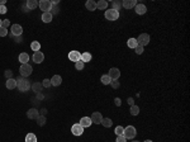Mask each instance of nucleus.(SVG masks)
Here are the masks:
<instances>
[{"instance_id": "nucleus-36", "label": "nucleus", "mask_w": 190, "mask_h": 142, "mask_svg": "<svg viewBox=\"0 0 190 142\" xmlns=\"http://www.w3.org/2000/svg\"><path fill=\"white\" fill-rule=\"evenodd\" d=\"M134 51H136V53H137V55H142V53H143V47L138 44V46L134 48Z\"/></svg>"}, {"instance_id": "nucleus-24", "label": "nucleus", "mask_w": 190, "mask_h": 142, "mask_svg": "<svg viewBox=\"0 0 190 142\" xmlns=\"http://www.w3.org/2000/svg\"><path fill=\"white\" fill-rule=\"evenodd\" d=\"M80 61H83L84 64H85V62L91 61V53H89V52H84V53H81V60H80Z\"/></svg>"}, {"instance_id": "nucleus-35", "label": "nucleus", "mask_w": 190, "mask_h": 142, "mask_svg": "<svg viewBox=\"0 0 190 142\" xmlns=\"http://www.w3.org/2000/svg\"><path fill=\"white\" fill-rule=\"evenodd\" d=\"M84 66H85V64H84L83 61H77V62L75 64V69H76V70H79V71L83 70V69H84Z\"/></svg>"}, {"instance_id": "nucleus-16", "label": "nucleus", "mask_w": 190, "mask_h": 142, "mask_svg": "<svg viewBox=\"0 0 190 142\" xmlns=\"http://www.w3.org/2000/svg\"><path fill=\"white\" fill-rule=\"evenodd\" d=\"M62 83V78L60 75H53L52 79H51V85L52 86H60Z\"/></svg>"}, {"instance_id": "nucleus-41", "label": "nucleus", "mask_w": 190, "mask_h": 142, "mask_svg": "<svg viewBox=\"0 0 190 142\" xmlns=\"http://www.w3.org/2000/svg\"><path fill=\"white\" fill-rule=\"evenodd\" d=\"M115 142H127V138L124 136H117V141Z\"/></svg>"}, {"instance_id": "nucleus-38", "label": "nucleus", "mask_w": 190, "mask_h": 142, "mask_svg": "<svg viewBox=\"0 0 190 142\" xmlns=\"http://www.w3.org/2000/svg\"><path fill=\"white\" fill-rule=\"evenodd\" d=\"M5 78H7V80H8V79H13L12 70H7V71H5Z\"/></svg>"}, {"instance_id": "nucleus-40", "label": "nucleus", "mask_w": 190, "mask_h": 142, "mask_svg": "<svg viewBox=\"0 0 190 142\" xmlns=\"http://www.w3.org/2000/svg\"><path fill=\"white\" fill-rule=\"evenodd\" d=\"M9 25H10V21H8V19H4V21H3V24H1L3 28H7V29H8Z\"/></svg>"}, {"instance_id": "nucleus-39", "label": "nucleus", "mask_w": 190, "mask_h": 142, "mask_svg": "<svg viewBox=\"0 0 190 142\" xmlns=\"http://www.w3.org/2000/svg\"><path fill=\"white\" fill-rule=\"evenodd\" d=\"M8 35V29H7V28H0V37H5V36H7Z\"/></svg>"}, {"instance_id": "nucleus-3", "label": "nucleus", "mask_w": 190, "mask_h": 142, "mask_svg": "<svg viewBox=\"0 0 190 142\" xmlns=\"http://www.w3.org/2000/svg\"><path fill=\"white\" fill-rule=\"evenodd\" d=\"M38 7L41 10H43V13H48L51 9H52V3L50 1V0H41V1L38 3Z\"/></svg>"}, {"instance_id": "nucleus-22", "label": "nucleus", "mask_w": 190, "mask_h": 142, "mask_svg": "<svg viewBox=\"0 0 190 142\" xmlns=\"http://www.w3.org/2000/svg\"><path fill=\"white\" fill-rule=\"evenodd\" d=\"M30 88H32V90L36 93V94H39V93L42 92V88H43V86H42L41 83H34Z\"/></svg>"}, {"instance_id": "nucleus-37", "label": "nucleus", "mask_w": 190, "mask_h": 142, "mask_svg": "<svg viewBox=\"0 0 190 142\" xmlns=\"http://www.w3.org/2000/svg\"><path fill=\"white\" fill-rule=\"evenodd\" d=\"M42 86H43V88H50L51 86V80H50V79H44L43 83H42Z\"/></svg>"}, {"instance_id": "nucleus-10", "label": "nucleus", "mask_w": 190, "mask_h": 142, "mask_svg": "<svg viewBox=\"0 0 190 142\" xmlns=\"http://www.w3.org/2000/svg\"><path fill=\"white\" fill-rule=\"evenodd\" d=\"M69 58H70V61H73L76 64L77 61L81 60V53L79 52V51H71V52L69 53Z\"/></svg>"}, {"instance_id": "nucleus-15", "label": "nucleus", "mask_w": 190, "mask_h": 142, "mask_svg": "<svg viewBox=\"0 0 190 142\" xmlns=\"http://www.w3.org/2000/svg\"><path fill=\"white\" fill-rule=\"evenodd\" d=\"M134 9H136V13H137L138 15H143V14H146V12H147L146 5H143V4H137L134 7Z\"/></svg>"}, {"instance_id": "nucleus-25", "label": "nucleus", "mask_w": 190, "mask_h": 142, "mask_svg": "<svg viewBox=\"0 0 190 142\" xmlns=\"http://www.w3.org/2000/svg\"><path fill=\"white\" fill-rule=\"evenodd\" d=\"M27 7H28V9H30V10L36 9V8L38 7V1H37V0H28Z\"/></svg>"}, {"instance_id": "nucleus-45", "label": "nucleus", "mask_w": 190, "mask_h": 142, "mask_svg": "<svg viewBox=\"0 0 190 142\" xmlns=\"http://www.w3.org/2000/svg\"><path fill=\"white\" fill-rule=\"evenodd\" d=\"M128 104L129 106H134V100L132 98H128Z\"/></svg>"}, {"instance_id": "nucleus-31", "label": "nucleus", "mask_w": 190, "mask_h": 142, "mask_svg": "<svg viewBox=\"0 0 190 142\" xmlns=\"http://www.w3.org/2000/svg\"><path fill=\"white\" fill-rule=\"evenodd\" d=\"M129 112H131L132 115H137L138 113H140V107H137V106H131V109H129Z\"/></svg>"}, {"instance_id": "nucleus-26", "label": "nucleus", "mask_w": 190, "mask_h": 142, "mask_svg": "<svg viewBox=\"0 0 190 142\" xmlns=\"http://www.w3.org/2000/svg\"><path fill=\"white\" fill-rule=\"evenodd\" d=\"M127 44H128V47H129V48H133V50H134V48L138 46L137 39H136V38H129L128 41H127Z\"/></svg>"}, {"instance_id": "nucleus-9", "label": "nucleus", "mask_w": 190, "mask_h": 142, "mask_svg": "<svg viewBox=\"0 0 190 142\" xmlns=\"http://www.w3.org/2000/svg\"><path fill=\"white\" fill-rule=\"evenodd\" d=\"M71 132L73 136H81L84 133V127H81L79 123H76L71 127Z\"/></svg>"}, {"instance_id": "nucleus-42", "label": "nucleus", "mask_w": 190, "mask_h": 142, "mask_svg": "<svg viewBox=\"0 0 190 142\" xmlns=\"http://www.w3.org/2000/svg\"><path fill=\"white\" fill-rule=\"evenodd\" d=\"M7 7H5V5H0V14H5L7 13Z\"/></svg>"}, {"instance_id": "nucleus-19", "label": "nucleus", "mask_w": 190, "mask_h": 142, "mask_svg": "<svg viewBox=\"0 0 190 142\" xmlns=\"http://www.w3.org/2000/svg\"><path fill=\"white\" fill-rule=\"evenodd\" d=\"M18 60H19V62H21L22 65L28 64V61H29V55H28V53H25V52H23V53H21V55H19Z\"/></svg>"}, {"instance_id": "nucleus-27", "label": "nucleus", "mask_w": 190, "mask_h": 142, "mask_svg": "<svg viewBox=\"0 0 190 142\" xmlns=\"http://www.w3.org/2000/svg\"><path fill=\"white\" fill-rule=\"evenodd\" d=\"M30 48H32L34 52H38V51L41 50V43H39L38 41H33L32 43H30Z\"/></svg>"}, {"instance_id": "nucleus-18", "label": "nucleus", "mask_w": 190, "mask_h": 142, "mask_svg": "<svg viewBox=\"0 0 190 142\" xmlns=\"http://www.w3.org/2000/svg\"><path fill=\"white\" fill-rule=\"evenodd\" d=\"M85 7H86L87 10H90V12H94V10H96V3L94 1V0H87L86 4H85Z\"/></svg>"}, {"instance_id": "nucleus-11", "label": "nucleus", "mask_w": 190, "mask_h": 142, "mask_svg": "<svg viewBox=\"0 0 190 142\" xmlns=\"http://www.w3.org/2000/svg\"><path fill=\"white\" fill-rule=\"evenodd\" d=\"M90 119H91L93 123L100 124L101 123V119H103V115H101V113H99V112H94L91 114V117H90Z\"/></svg>"}, {"instance_id": "nucleus-47", "label": "nucleus", "mask_w": 190, "mask_h": 142, "mask_svg": "<svg viewBox=\"0 0 190 142\" xmlns=\"http://www.w3.org/2000/svg\"><path fill=\"white\" fill-rule=\"evenodd\" d=\"M1 24H3V21H1V19H0V28H1Z\"/></svg>"}, {"instance_id": "nucleus-12", "label": "nucleus", "mask_w": 190, "mask_h": 142, "mask_svg": "<svg viewBox=\"0 0 190 142\" xmlns=\"http://www.w3.org/2000/svg\"><path fill=\"white\" fill-rule=\"evenodd\" d=\"M27 117L29 119H37L39 117V112L36 109V108H30V109L27 112Z\"/></svg>"}, {"instance_id": "nucleus-48", "label": "nucleus", "mask_w": 190, "mask_h": 142, "mask_svg": "<svg viewBox=\"0 0 190 142\" xmlns=\"http://www.w3.org/2000/svg\"><path fill=\"white\" fill-rule=\"evenodd\" d=\"M144 142H152L151 140H146V141H144Z\"/></svg>"}, {"instance_id": "nucleus-43", "label": "nucleus", "mask_w": 190, "mask_h": 142, "mask_svg": "<svg viewBox=\"0 0 190 142\" xmlns=\"http://www.w3.org/2000/svg\"><path fill=\"white\" fill-rule=\"evenodd\" d=\"M110 84H112V86L114 88V89H118V88H119V83H118L117 80H113V81H112V83H110Z\"/></svg>"}, {"instance_id": "nucleus-1", "label": "nucleus", "mask_w": 190, "mask_h": 142, "mask_svg": "<svg viewBox=\"0 0 190 142\" xmlns=\"http://www.w3.org/2000/svg\"><path fill=\"white\" fill-rule=\"evenodd\" d=\"M17 88L19 89V92H28L30 89V83L27 80V78H18L17 79Z\"/></svg>"}, {"instance_id": "nucleus-2", "label": "nucleus", "mask_w": 190, "mask_h": 142, "mask_svg": "<svg viewBox=\"0 0 190 142\" xmlns=\"http://www.w3.org/2000/svg\"><path fill=\"white\" fill-rule=\"evenodd\" d=\"M123 136L127 138V140H133V138L137 136V131L133 126H128L124 128V132H123Z\"/></svg>"}, {"instance_id": "nucleus-28", "label": "nucleus", "mask_w": 190, "mask_h": 142, "mask_svg": "<svg viewBox=\"0 0 190 142\" xmlns=\"http://www.w3.org/2000/svg\"><path fill=\"white\" fill-rule=\"evenodd\" d=\"M101 124H103L105 128H109V127H112L113 122H112V119H110V118H103V119H101Z\"/></svg>"}, {"instance_id": "nucleus-32", "label": "nucleus", "mask_w": 190, "mask_h": 142, "mask_svg": "<svg viewBox=\"0 0 190 142\" xmlns=\"http://www.w3.org/2000/svg\"><path fill=\"white\" fill-rule=\"evenodd\" d=\"M37 124H38V126H44V124H46V117H44V115H39V117L37 118Z\"/></svg>"}, {"instance_id": "nucleus-46", "label": "nucleus", "mask_w": 190, "mask_h": 142, "mask_svg": "<svg viewBox=\"0 0 190 142\" xmlns=\"http://www.w3.org/2000/svg\"><path fill=\"white\" fill-rule=\"evenodd\" d=\"M7 3V0H0V5H4Z\"/></svg>"}, {"instance_id": "nucleus-20", "label": "nucleus", "mask_w": 190, "mask_h": 142, "mask_svg": "<svg viewBox=\"0 0 190 142\" xmlns=\"http://www.w3.org/2000/svg\"><path fill=\"white\" fill-rule=\"evenodd\" d=\"M7 88L9 90H13V89H15L17 88V80H14V79H8L7 80Z\"/></svg>"}, {"instance_id": "nucleus-6", "label": "nucleus", "mask_w": 190, "mask_h": 142, "mask_svg": "<svg viewBox=\"0 0 190 142\" xmlns=\"http://www.w3.org/2000/svg\"><path fill=\"white\" fill-rule=\"evenodd\" d=\"M137 43L140 44V46H147V44L150 43V36L147 35V33H142V35H140V37L137 38Z\"/></svg>"}, {"instance_id": "nucleus-17", "label": "nucleus", "mask_w": 190, "mask_h": 142, "mask_svg": "<svg viewBox=\"0 0 190 142\" xmlns=\"http://www.w3.org/2000/svg\"><path fill=\"white\" fill-rule=\"evenodd\" d=\"M80 124L81 127H84V128H86V127H90L91 126V119H90V117H83L80 119Z\"/></svg>"}, {"instance_id": "nucleus-49", "label": "nucleus", "mask_w": 190, "mask_h": 142, "mask_svg": "<svg viewBox=\"0 0 190 142\" xmlns=\"http://www.w3.org/2000/svg\"><path fill=\"white\" fill-rule=\"evenodd\" d=\"M132 142H140V141H132Z\"/></svg>"}, {"instance_id": "nucleus-33", "label": "nucleus", "mask_w": 190, "mask_h": 142, "mask_svg": "<svg viewBox=\"0 0 190 142\" xmlns=\"http://www.w3.org/2000/svg\"><path fill=\"white\" fill-rule=\"evenodd\" d=\"M114 132H115V135H117V136H123L124 128L122 126H117V127H115V129H114Z\"/></svg>"}, {"instance_id": "nucleus-13", "label": "nucleus", "mask_w": 190, "mask_h": 142, "mask_svg": "<svg viewBox=\"0 0 190 142\" xmlns=\"http://www.w3.org/2000/svg\"><path fill=\"white\" fill-rule=\"evenodd\" d=\"M122 5H123L124 9H132V8H134L137 5V1L136 0H124L122 3Z\"/></svg>"}, {"instance_id": "nucleus-8", "label": "nucleus", "mask_w": 190, "mask_h": 142, "mask_svg": "<svg viewBox=\"0 0 190 142\" xmlns=\"http://www.w3.org/2000/svg\"><path fill=\"white\" fill-rule=\"evenodd\" d=\"M108 76L112 79V81H113V80H118L119 76H120V71H119L117 67H112V69L109 70V74H108Z\"/></svg>"}, {"instance_id": "nucleus-29", "label": "nucleus", "mask_w": 190, "mask_h": 142, "mask_svg": "<svg viewBox=\"0 0 190 142\" xmlns=\"http://www.w3.org/2000/svg\"><path fill=\"white\" fill-rule=\"evenodd\" d=\"M25 142H37V137L34 133H28L25 136Z\"/></svg>"}, {"instance_id": "nucleus-14", "label": "nucleus", "mask_w": 190, "mask_h": 142, "mask_svg": "<svg viewBox=\"0 0 190 142\" xmlns=\"http://www.w3.org/2000/svg\"><path fill=\"white\" fill-rule=\"evenodd\" d=\"M32 58L36 64H41V62H43V60H44V55L41 52V51H38V52H34V55H33Z\"/></svg>"}, {"instance_id": "nucleus-5", "label": "nucleus", "mask_w": 190, "mask_h": 142, "mask_svg": "<svg viewBox=\"0 0 190 142\" xmlns=\"http://www.w3.org/2000/svg\"><path fill=\"white\" fill-rule=\"evenodd\" d=\"M105 18L108 19V21H112V22L117 21V19L119 18V12H117V10H114V9L107 10V12H105Z\"/></svg>"}, {"instance_id": "nucleus-7", "label": "nucleus", "mask_w": 190, "mask_h": 142, "mask_svg": "<svg viewBox=\"0 0 190 142\" xmlns=\"http://www.w3.org/2000/svg\"><path fill=\"white\" fill-rule=\"evenodd\" d=\"M10 31H12V35L14 37L22 36V33H23V28H22L21 24H13L12 28H10Z\"/></svg>"}, {"instance_id": "nucleus-23", "label": "nucleus", "mask_w": 190, "mask_h": 142, "mask_svg": "<svg viewBox=\"0 0 190 142\" xmlns=\"http://www.w3.org/2000/svg\"><path fill=\"white\" fill-rule=\"evenodd\" d=\"M108 8V1L105 0H100V1L96 3V9H100V10H104Z\"/></svg>"}, {"instance_id": "nucleus-21", "label": "nucleus", "mask_w": 190, "mask_h": 142, "mask_svg": "<svg viewBox=\"0 0 190 142\" xmlns=\"http://www.w3.org/2000/svg\"><path fill=\"white\" fill-rule=\"evenodd\" d=\"M52 13L48 12V13H43L42 14V21L44 22V23H50L51 21H52Z\"/></svg>"}, {"instance_id": "nucleus-30", "label": "nucleus", "mask_w": 190, "mask_h": 142, "mask_svg": "<svg viewBox=\"0 0 190 142\" xmlns=\"http://www.w3.org/2000/svg\"><path fill=\"white\" fill-rule=\"evenodd\" d=\"M100 81H101V84H104V85H109L110 83H112V79H110L108 75H103L100 78Z\"/></svg>"}, {"instance_id": "nucleus-44", "label": "nucleus", "mask_w": 190, "mask_h": 142, "mask_svg": "<svg viewBox=\"0 0 190 142\" xmlns=\"http://www.w3.org/2000/svg\"><path fill=\"white\" fill-rule=\"evenodd\" d=\"M114 102H115V106H117V107H120V104H122L120 99H119V98H115V99H114Z\"/></svg>"}, {"instance_id": "nucleus-4", "label": "nucleus", "mask_w": 190, "mask_h": 142, "mask_svg": "<svg viewBox=\"0 0 190 142\" xmlns=\"http://www.w3.org/2000/svg\"><path fill=\"white\" fill-rule=\"evenodd\" d=\"M32 66H30L29 64H24V65H21V69H19V72H21V75L23 76V78H27V76H29L30 74H32Z\"/></svg>"}, {"instance_id": "nucleus-34", "label": "nucleus", "mask_w": 190, "mask_h": 142, "mask_svg": "<svg viewBox=\"0 0 190 142\" xmlns=\"http://www.w3.org/2000/svg\"><path fill=\"white\" fill-rule=\"evenodd\" d=\"M120 7H122V3H119V1H113L112 3V9L117 10V12L120 9Z\"/></svg>"}]
</instances>
